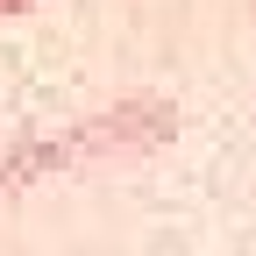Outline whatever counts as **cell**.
<instances>
[{"mask_svg": "<svg viewBox=\"0 0 256 256\" xmlns=\"http://www.w3.org/2000/svg\"><path fill=\"white\" fill-rule=\"evenodd\" d=\"M28 8H36V0H0V22H8V14H28Z\"/></svg>", "mask_w": 256, "mask_h": 256, "instance_id": "obj_1", "label": "cell"}]
</instances>
